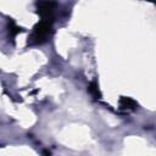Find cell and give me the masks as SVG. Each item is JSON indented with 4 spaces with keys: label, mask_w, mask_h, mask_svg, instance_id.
Wrapping results in <instances>:
<instances>
[{
    "label": "cell",
    "mask_w": 156,
    "mask_h": 156,
    "mask_svg": "<svg viewBox=\"0 0 156 156\" xmlns=\"http://www.w3.org/2000/svg\"><path fill=\"white\" fill-rule=\"evenodd\" d=\"M55 9V2H39L38 4V12L43 17L44 21H49Z\"/></svg>",
    "instance_id": "obj_2"
},
{
    "label": "cell",
    "mask_w": 156,
    "mask_h": 156,
    "mask_svg": "<svg viewBox=\"0 0 156 156\" xmlns=\"http://www.w3.org/2000/svg\"><path fill=\"white\" fill-rule=\"evenodd\" d=\"M50 28H51V23L49 21H41L40 23H38L35 27H34V30H33V34L30 37V41L33 44H40L45 40V38L48 37L49 32H50Z\"/></svg>",
    "instance_id": "obj_1"
},
{
    "label": "cell",
    "mask_w": 156,
    "mask_h": 156,
    "mask_svg": "<svg viewBox=\"0 0 156 156\" xmlns=\"http://www.w3.org/2000/svg\"><path fill=\"white\" fill-rule=\"evenodd\" d=\"M20 32H21V29H20L12 21H10V22H9V33L12 34V35H16V34L20 33Z\"/></svg>",
    "instance_id": "obj_4"
},
{
    "label": "cell",
    "mask_w": 156,
    "mask_h": 156,
    "mask_svg": "<svg viewBox=\"0 0 156 156\" xmlns=\"http://www.w3.org/2000/svg\"><path fill=\"white\" fill-rule=\"evenodd\" d=\"M89 91L93 94L94 98H100L101 96V94H100V91H99V89H98V87H96L95 83H91L89 85Z\"/></svg>",
    "instance_id": "obj_5"
},
{
    "label": "cell",
    "mask_w": 156,
    "mask_h": 156,
    "mask_svg": "<svg viewBox=\"0 0 156 156\" xmlns=\"http://www.w3.org/2000/svg\"><path fill=\"white\" fill-rule=\"evenodd\" d=\"M119 104H121V107L122 108H126V110H133L136 106V104L134 102V100H132L129 98H122L121 101H119Z\"/></svg>",
    "instance_id": "obj_3"
}]
</instances>
